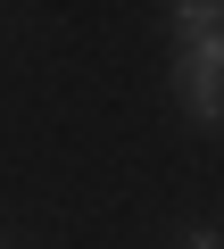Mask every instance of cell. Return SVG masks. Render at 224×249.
Listing matches in <instances>:
<instances>
[{
  "instance_id": "1",
  "label": "cell",
  "mask_w": 224,
  "mask_h": 249,
  "mask_svg": "<svg viewBox=\"0 0 224 249\" xmlns=\"http://www.w3.org/2000/svg\"><path fill=\"white\" fill-rule=\"evenodd\" d=\"M174 91H183V108H191L199 124H224V34H207V42H191V50H183Z\"/></svg>"
},
{
  "instance_id": "2",
  "label": "cell",
  "mask_w": 224,
  "mask_h": 249,
  "mask_svg": "<svg viewBox=\"0 0 224 249\" xmlns=\"http://www.w3.org/2000/svg\"><path fill=\"white\" fill-rule=\"evenodd\" d=\"M166 17H174L183 50H191V42H207V34H224V9H216V0H183V9H166Z\"/></svg>"
},
{
  "instance_id": "3",
  "label": "cell",
  "mask_w": 224,
  "mask_h": 249,
  "mask_svg": "<svg viewBox=\"0 0 224 249\" xmlns=\"http://www.w3.org/2000/svg\"><path fill=\"white\" fill-rule=\"evenodd\" d=\"M183 249H224V241H216V232H191V241H183Z\"/></svg>"
}]
</instances>
